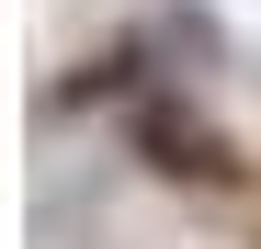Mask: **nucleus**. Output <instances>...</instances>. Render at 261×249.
Returning <instances> with one entry per match:
<instances>
[{
  "instance_id": "obj_1",
  "label": "nucleus",
  "mask_w": 261,
  "mask_h": 249,
  "mask_svg": "<svg viewBox=\"0 0 261 249\" xmlns=\"http://www.w3.org/2000/svg\"><path fill=\"white\" fill-rule=\"evenodd\" d=\"M148 147H159V170H193V181H227V159H216V136H193V124H148Z\"/></svg>"
}]
</instances>
